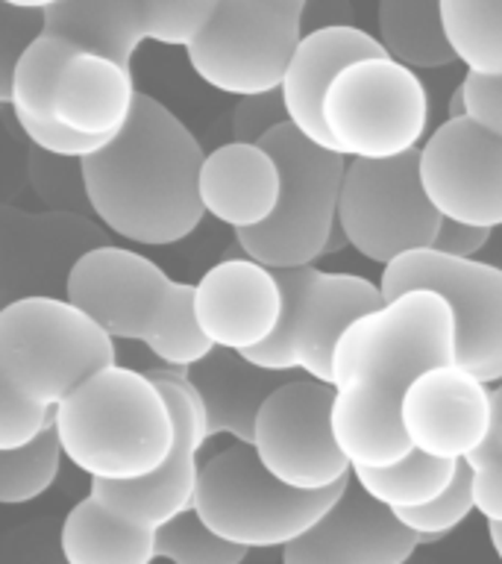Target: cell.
<instances>
[{
	"mask_svg": "<svg viewBox=\"0 0 502 564\" xmlns=\"http://www.w3.org/2000/svg\"><path fill=\"white\" fill-rule=\"evenodd\" d=\"M200 141L167 106L139 91L127 127L83 159L91 215L135 245H176L200 227Z\"/></svg>",
	"mask_w": 502,
	"mask_h": 564,
	"instance_id": "6da1fadb",
	"label": "cell"
},
{
	"mask_svg": "<svg viewBox=\"0 0 502 564\" xmlns=\"http://www.w3.org/2000/svg\"><path fill=\"white\" fill-rule=\"evenodd\" d=\"M62 456L91 482H135L174 449V417L148 370L109 365L53 409Z\"/></svg>",
	"mask_w": 502,
	"mask_h": 564,
	"instance_id": "7a4b0ae2",
	"label": "cell"
},
{
	"mask_svg": "<svg viewBox=\"0 0 502 564\" xmlns=\"http://www.w3.org/2000/svg\"><path fill=\"white\" fill-rule=\"evenodd\" d=\"M65 300L112 341L148 344L165 368L188 370L215 350L194 317V282L171 280L153 259L127 247L88 250L70 271Z\"/></svg>",
	"mask_w": 502,
	"mask_h": 564,
	"instance_id": "3957f363",
	"label": "cell"
},
{
	"mask_svg": "<svg viewBox=\"0 0 502 564\" xmlns=\"http://www.w3.org/2000/svg\"><path fill=\"white\" fill-rule=\"evenodd\" d=\"M350 482L352 476L326 491H294L264 470L250 444H232L200 465L192 511L220 541L247 553L282 550L315 529Z\"/></svg>",
	"mask_w": 502,
	"mask_h": 564,
	"instance_id": "277c9868",
	"label": "cell"
},
{
	"mask_svg": "<svg viewBox=\"0 0 502 564\" xmlns=\"http://www.w3.org/2000/svg\"><path fill=\"white\" fill-rule=\"evenodd\" d=\"M118 365L114 341L65 297L0 308V379L39 409H56L91 373Z\"/></svg>",
	"mask_w": 502,
	"mask_h": 564,
	"instance_id": "5b68a950",
	"label": "cell"
},
{
	"mask_svg": "<svg viewBox=\"0 0 502 564\" xmlns=\"http://www.w3.org/2000/svg\"><path fill=\"white\" fill-rule=\"evenodd\" d=\"M280 165V200L262 227L236 232L238 253L271 268H306L324 259L326 241L338 224L347 159L282 123L259 141Z\"/></svg>",
	"mask_w": 502,
	"mask_h": 564,
	"instance_id": "8992f818",
	"label": "cell"
},
{
	"mask_svg": "<svg viewBox=\"0 0 502 564\" xmlns=\"http://www.w3.org/2000/svg\"><path fill=\"white\" fill-rule=\"evenodd\" d=\"M452 361V308L435 291L414 289L343 329L332 352V388L359 382L403 400V391L421 373Z\"/></svg>",
	"mask_w": 502,
	"mask_h": 564,
	"instance_id": "52a82bcc",
	"label": "cell"
},
{
	"mask_svg": "<svg viewBox=\"0 0 502 564\" xmlns=\"http://www.w3.org/2000/svg\"><path fill=\"white\" fill-rule=\"evenodd\" d=\"M329 150L350 162H385L421 150L429 95L421 77L388 56L347 65L324 97Z\"/></svg>",
	"mask_w": 502,
	"mask_h": 564,
	"instance_id": "ba28073f",
	"label": "cell"
},
{
	"mask_svg": "<svg viewBox=\"0 0 502 564\" xmlns=\"http://www.w3.org/2000/svg\"><path fill=\"white\" fill-rule=\"evenodd\" d=\"M282 289V317L276 333L241 359L271 373H306L332 386V352L343 329L379 308L382 291L359 273L320 271L315 264L276 271Z\"/></svg>",
	"mask_w": 502,
	"mask_h": 564,
	"instance_id": "9c48e42d",
	"label": "cell"
},
{
	"mask_svg": "<svg viewBox=\"0 0 502 564\" xmlns=\"http://www.w3.org/2000/svg\"><path fill=\"white\" fill-rule=\"evenodd\" d=\"M303 0H215V12L185 47L188 65L223 95L280 91L303 39Z\"/></svg>",
	"mask_w": 502,
	"mask_h": 564,
	"instance_id": "30bf717a",
	"label": "cell"
},
{
	"mask_svg": "<svg viewBox=\"0 0 502 564\" xmlns=\"http://www.w3.org/2000/svg\"><path fill=\"white\" fill-rule=\"evenodd\" d=\"M426 289L447 300L456 321V365L484 386L502 382V268L482 259H452L432 247L382 268V300Z\"/></svg>",
	"mask_w": 502,
	"mask_h": 564,
	"instance_id": "8fae6325",
	"label": "cell"
},
{
	"mask_svg": "<svg viewBox=\"0 0 502 564\" xmlns=\"http://www.w3.org/2000/svg\"><path fill=\"white\" fill-rule=\"evenodd\" d=\"M338 227L356 253L382 268L435 245L440 215L423 194L417 150L385 162H347Z\"/></svg>",
	"mask_w": 502,
	"mask_h": 564,
	"instance_id": "7c38bea8",
	"label": "cell"
},
{
	"mask_svg": "<svg viewBox=\"0 0 502 564\" xmlns=\"http://www.w3.org/2000/svg\"><path fill=\"white\" fill-rule=\"evenodd\" d=\"M332 394V386L315 379H288L259 409L250 447L264 470L294 491H326L352 474L329 426Z\"/></svg>",
	"mask_w": 502,
	"mask_h": 564,
	"instance_id": "4fadbf2b",
	"label": "cell"
},
{
	"mask_svg": "<svg viewBox=\"0 0 502 564\" xmlns=\"http://www.w3.org/2000/svg\"><path fill=\"white\" fill-rule=\"evenodd\" d=\"M215 12V0H56L44 3V35L132 65L141 42L188 47Z\"/></svg>",
	"mask_w": 502,
	"mask_h": 564,
	"instance_id": "5bb4252c",
	"label": "cell"
},
{
	"mask_svg": "<svg viewBox=\"0 0 502 564\" xmlns=\"http://www.w3.org/2000/svg\"><path fill=\"white\" fill-rule=\"evenodd\" d=\"M148 377L162 388L171 417H174V449L156 474L135 479V482H91V497L121 518L156 532L174 518L194 509L197 476H200L203 444L206 435V414L200 397L185 379L183 370L153 368Z\"/></svg>",
	"mask_w": 502,
	"mask_h": 564,
	"instance_id": "9a60e30c",
	"label": "cell"
},
{
	"mask_svg": "<svg viewBox=\"0 0 502 564\" xmlns=\"http://www.w3.org/2000/svg\"><path fill=\"white\" fill-rule=\"evenodd\" d=\"M417 174L444 220L502 227V139L467 118H447L417 150Z\"/></svg>",
	"mask_w": 502,
	"mask_h": 564,
	"instance_id": "2e32d148",
	"label": "cell"
},
{
	"mask_svg": "<svg viewBox=\"0 0 502 564\" xmlns=\"http://www.w3.org/2000/svg\"><path fill=\"white\" fill-rule=\"evenodd\" d=\"M106 245V229L70 212H26L0 203V294L56 297L74 264Z\"/></svg>",
	"mask_w": 502,
	"mask_h": 564,
	"instance_id": "e0dca14e",
	"label": "cell"
},
{
	"mask_svg": "<svg viewBox=\"0 0 502 564\" xmlns=\"http://www.w3.org/2000/svg\"><path fill=\"white\" fill-rule=\"evenodd\" d=\"M491 412V388L456 361L421 373L400 400V421L412 449L440 462H465L482 447Z\"/></svg>",
	"mask_w": 502,
	"mask_h": 564,
	"instance_id": "ac0fdd59",
	"label": "cell"
},
{
	"mask_svg": "<svg viewBox=\"0 0 502 564\" xmlns=\"http://www.w3.org/2000/svg\"><path fill=\"white\" fill-rule=\"evenodd\" d=\"M194 317L203 338L218 350L247 352L262 347L282 317L276 271L244 253L223 256L194 282Z\"/></svg>",
	"mask_w": 502,
	"mask_h": 564,
	"instance_id": "d6986e66",
	"label": "cell"
},
{
	"mask_svg": "<svg viewBox=\"0 0 502 564\" xmlns=\"http://www.w3.org/2000/svg\"><path fill=\"white\" fill-rule=\"evenodd\" d=\"M417 546L394 511L350 482L315 529L282 546V564H408Z\"/></svg>",
	"mask_w": 502,
	"mask_h": 564,
	"instance_id": "ffe728a7",
	"label": "cell"
},
{
	"mask_svg": "<svg viewBox=\"0 0 502 564\" xmlns=\"http://www.w3.org/2000/svg\"><path fill=\"white\" fill-rule=\"evenodd\" d=\"M135 95L132 68L70 44L47 86L42 118L18 123H56L83 139H114L130 121Z\"/></svg>",
	"mask_w": 502,
	"mask_h": 564,
	"instance_id": "44dd1931",
	"label": "cell"
},
{
	"mask_svg": "<svg viewBox=\"0 0 502 564\" xmlns=\"http://www.w3.org/2000/svg\"><path fill=\"white\" fill-rule=\"evenodd\" d=\"M370 56H385V47L379 44L376 35H370L356 24L303 30V39L291 56L280 86L291 127L308 141L329 150L324 115H320L326 91L347 65L370 59Z\"/></svg>",
	"mask_w": 502,
	"mask_h": 564,
	"instance_id": "7402d4cb",
	"label": "cell"
},
{
	"mask_svg": "<svg viewBox=\"0 0 502 564\" xmlns=\"http://www.w3.org/2000/svg\"><path fill=\"white\" fill-rule=\"evenodd\" d=\"M280 165L262 144H220L203 159V212L236 232L262 227L280 200Z\"/></svg>",
	"mask_w": 502,
	"mask_h": 564,
	"instance_id": "603a6c76",
	"label": "cell"
},
{
	"mask_svg": "<svg viewBox=\"0 0 502 564\" xmlns=\"http://www.w3.org/2000/svg\"><path fill=\"white\" fill-rule=\"evenodd\" d=\"M200 397L206 435H232L236 444H253V430L264 400L291 377L250 365L232 350H215L183 370Z\"/></svg>",
	"mask_w": 502,
	"mask_h": 564,
	"instance_id": "cb8c5ba5",
	"label": "cell"
},
{
	"mask_svg": "<svg viewBox=\"0 0 502 564\" xmlns=\"http://www.w3.org/2000/svg\"><path fill=\"white\" fill-rule=\"evenodd\" d=\"M332 391L329 426L335 447L341 449L350 467L385 470L412 453L400 421V397L359 382H347Z\"/></svg>",
	"mask_w": 502,
	"mask_h": 564,
	"instance_id": "d4e9b609",
	"label": "cell"
},
{
	"mask_svg": "<svg viewBox=\"0 0 502 564\" xmlns=\"http://www.w3.org/2000/svg\"><path fill=\"white\" fill-rule=\"evenodd\" d=\"M59 550L65 564H153L156 532L114 514L88 494L62 520Z\"/></svg>",
	"mask_w": 502,
	"mask_h": 564,
	"instance_id": "484cf974",
	"label": "cell"
},
{
	"mask_svg": "<svg viewBox=\"0 0 502 564\" xmlns=\"http://www.w3.org/2000/svg\"><path fill=\"white\" fill-rule=\"evenodd\" d=\"M376 30L388 59L414 74L447 68L456 62L444 35L438 3L432 0H382L376 7Z\"/></svg>",
	"mask_w": 502,
	"mask_h": 564,
	"instance_id": "4316f807",
	"label": "cell"
},
{
	"mask_svg": "<svg viewBox=\"0 0 502 564\" xmlns=\"http://www.w3.org/2000/svg\"><path fill=\"white\" fill-rule=\"evenodd\" d=\"M449 51L473 77H502V3L440 0Z\"/></svg>",
	"mask_w": 502,
	"mask_h": 564,
	"instance_id": "83f0119b",
	"label": "cell"
},
{
	"mask_svg": "<svg viewBox=\"0 0 502 564\" xmlns=\"http://www.w3.org/2000/svg\"><path fill=\"white\" fill-rule=\"evenodd\" d=\"M461 462H440V458L423 456L412 449L408 456L385 470H361L352 467V482L368 494L370 500L391 511H408L429 506L447 491L456 479Z\"/></svg>",
	"mask_w": 502,
	"mask_h": 564,
	"instance_id": "f1b7e54d",
	"label": "cell"
},
{
	"mask_svg": "<svg viewBox=\"0 0 502 564\" xmlns=\"http://www.w3.org/2000/svg\"><path fill=\"white\" fill-rule=\"evenodd\" d=\"M62 447L53 426L21 449H0V506L39 500L59 476Z\"/></svg>",
	"mask_w": 502,
	"mask_h": 564,
	"instance_id": "f546056e",
	"label": "cell"
},
{
	"mask_svg": "<svg viewBox=\"0 0 502 564\" xmlns=\"http://www.w3.org/2000/svg\"><path fill=\"white\" fill-rule=\"evenodd\" d=\"M156 558L171 564H244L247 550L220 541L194 511H185L156 529Z\"/></svg>",
	"mask_w": 502,
	"mask_h": 564,
	"instance_id": "4dcf8cb0",
	"label": "cell"
},
{
	"mask_svg": "<svg viewBox=\"0 0 502 564\" xmlns=\"http://www.w3.org/2000/svg\"><path fill=\"white\" fill-rule=\"evenodd\" d=\"M473 511V494H470V474H467L465 462L458 467L456 479L447 491L440 494L438 500H432L429 506L408 511H394V518L403 523L408 532L417 535L421 544H438L449 532H456Z\"/></svg>",
	"mask_w": 502,
	"mask_h": 564,
	"instance_id": "1f68e13d",
	"label": "cell"
},
{
	"mask_svg": "<svg viewBox=\"0 0 502 564\" xmlns=\"http://www.w3.org/2000/svg\"><path fill=\"white\" fill-rule=\"evenodd\" d=\"M30 183H33L39 200L51 206V212H70L88 218V194L83 180V165L77 159L47 156L42 150L30 153Z\"/></svg>",
	"mask_w": 502,
	"mask_h": 564,
	"instance_id": "d6a6232c",
	"label": "cell"
},
{
	"mask_svg": "<svg viewBox=\"0 0 502 564\" xmlns=\"http://www.w3.org/2000/svg\"><path fill=\"white\" fill-rule=\"evenodd\" d=\"M44 3H0V106L12 104V74L21 53L42 35Z\"/></svg>",
	"mask_w": 502,
	"mask_h": 564,
	"instance_id": "836d02e7",
	"label": "cell"
},
{
	"mask_svg": "<svg viewBox=\"0 0 502 564\" xmlns=\"http://www.w3.org/2000/svg\"><path fill=\"white\" fill-rule=\"evenodd\" d=\"M53 426V409H39L0 379V449L30 447Z\"/></svg>",
	"mask_w": 502,
	"mask_h": 564,
	"instance_id": "e575fe53",
	"label": "cell"
},
{
	"mask_svg": "<svg viewBox=\"0 0 502 564\" xmlns=\"http://www.w3.org/2000/svg\"><path fill=\"white\" fill-rule=\"evenodd\" d=\"M465 467L470 474L473 509L488 523H502V453L482 444L465 458Z\"/></svg>",
	"mask_w": 502,
	"mask_h": 564,
	"instance_id": "d590c367",
	"label": "cell"
},
{
	"mask_svg": "<svg viewBox=\"0 0 502 564\" xmlns=\"http://www.w3.org/2000/svg\"><path fill=\"white\" fill-rule=\"evenodd\" d=\"M288 123V112L280 91L271 95L241 97L232 109V141L238 144H259L271 130Z\"/></svg>",
	"mask_w": 502,
	"mask_h": 564,
	"instance_id": "8d00e7d4",
	"label": "cell"
},
{
	"mask_svg": "<svg viewBox=\"0 0 502 564\" xmlns=\"http://www.w3.org/2000/svg\"><path fill=\"white\" fill-rule=\"evenodd\" d=\"M465 118L502 139V77H473L465 74Z\"/></svg>",
	"mask_w": 502,
	"mask_h": 564,
	"instance_id": "74e56055",
	"label": "cell"
},
{
	"mask_svg": "<svg viewBox=\"0 0 502 564\" xmlns=\"http://www.w3.org/2000/svg\"><path fill=\"white\" fill-rule=\"evenodd\" d=\"M488 241H491V229L467 227V224H456V220L440 218L438 236H435L432 250H438V253L444 256H452V259H473Z\"/></svg>",
	"mask_w": 502,
	"mask_h": 564,
	"instance_id": "f35d334b",
	"label": "cell"
},
{
	"mask_svg": "<svg viewBox=\"0 0 502 564\" xmlns=\"http://www.w3.org/2000/svg\"><path fill=\"white\" fill-rule=\"evenodd\" d=\"M491 432H488L484 444L496 449V453H502V382L491 391Z\"/></svg>",
	"mask_w": 502,
	"mask_h": 564,
	"instance_id": "ab89813d",
	"label": "cell"
},
{
	"mask_svg": "<svg viewBox=\"0 0 502 564\" xmlns=\"http://www.w3.org/2000/svg\"><path fill=\"white\" fill-rule=\"evenodd\" d=\"M447 118H449V121H458V118H465V91H461V83H458L456 91L449 95Z\"/></svg>",
	"mask_w": 502,
	"mask_h": 564,
	"instance_id": "60d3db41",
	"label": "cell"
},
{
	"mask_svg": "<svg viewBox=\"0 0 502 564\" xmlns=\"http://www.w3.org/2000/svg\"><path fill=\"white\" fill-rule=\"evenodd\" d=\"M343 247H350V241H347V236H343V229L335 224L332 236H329V241H326V250L324 256H332V253H341Z\"/></svg>",
	"mask_w": 502,
	"mask_h": 564,
	"instance_id": "b9f144b4",
	"label": "cell"
},
{
	"mask_svg": "<svg viewBox=\"0 0 502 564\" xmlns=\"http://www.w3.org/2000/svg\"><path fill=\"white\" fill-rule=\"evenodd\" d=\"M488 538H491L493 553L502 562V523H488Z\"/></svg>",
	"mask_w": 502,
	"mask_h": 564,
	"instance_id": "7bdbcfd3",
	"label": "cell"
}]
</instances>
